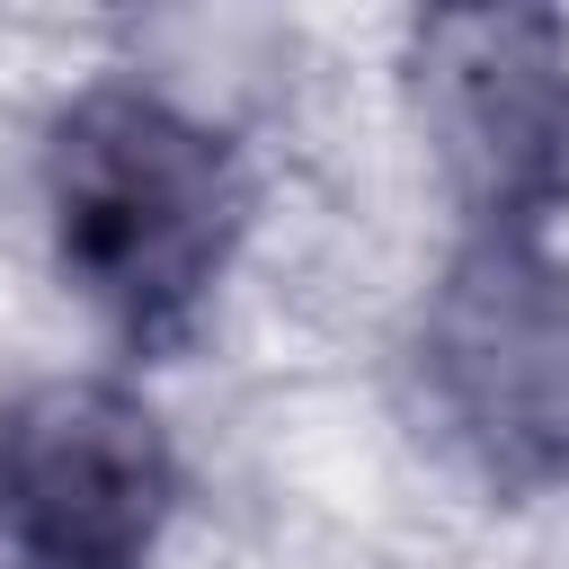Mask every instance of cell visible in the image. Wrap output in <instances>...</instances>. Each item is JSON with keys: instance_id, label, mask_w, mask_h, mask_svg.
Returning <instances> with one entry per match:
<instances>
[{"instance_id": "cell-3", "label": "cell", "mask_w": 569, "mask_h": 569, "mask_svg": "<svg viewBox=\"0 0 569 569\" xmlns=\"http://www.w3.org/2000/svg\"><path fill=\"white\" fill-rule=\"evenodd\" d=\"M418 382L489 480H569V258L462 240L418 311Z\"/></svg>"}, {"instance_id": "cell-2", "label": "cell", "mask_w": 569, "mask_h": 569, "mask_svg": "<svg viewBox=\"0 0 569 569\" xmlns=\"http://www.w3.org/2000/svg\"><path fill=\"white\" fill-rule=\"evenodd\" d=\"M400 80L462 240H551L569 213V18L436 9L409 27Z\"/></svg>"}, {"instance_id": "cell-1", "label": "cell", "mask_w": 569, "mask_h": 569, "mask_svg": "<svg viewBox=\"0 0 569 569\" xmlns=\"http://www.w3.org/2000/svg\"><path fill=\"white\" fill-rule=\"evenodd\" d=\"M240 160L196 107L133 80L62 107L44 151L53 267L124 338H169L204 311L240 249Z\"/></svg>"}, {"instance_id": "cell-4", "label": "cell", "mask_w": 569, "mask_h": 569, "mask_svg": "<svg viewBox=\"0 0 569 569\" xmlns=\"http://www.w3.org/2000/svg\"><path fill=\"white\" fill-rule=\"evenodd\" d=\"M178 516V445L116 373H44L0 400V560L142 569Z\"/></svg>"}]
</instances>
